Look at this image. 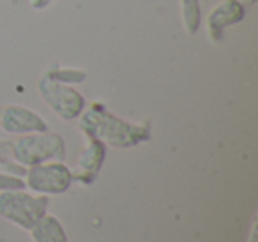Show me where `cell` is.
<instances>
[{"label":"cell","mask_w":258,"mask_h":242,"mask_svg":"<svg viewBox=\"0 0 258 242\" xmlns=\"http://www.w3.org/2000/svg\"><path fill=\"white\" fill-rule=\"evenodd\" d=\"M80 128L87 136H92L113 147H133L137 143L149 140V124H129L122 118L111 115L103 104L94 103L83 113Z\"/></svg>","instance_id":"cell-1"},{"label":"cell","mask_w":258,"mask_h":242,"mask_svg":"<svg viewBox=\"0 0 258 242\" xmlns=\"http://www.w3.org/2000/svg\"><path fill=\"white\" fill-rule=\"evenodd\" d=\"M48 200L43 196H32L23 191H6L0 195V216L23 228H32L44 216Z\"/></svg>","instance_id":"cell-2"},{"label":"cell","mask_w":258,"mask_h":242,"mask_svg":"<svg viewBox=\"0 0 258 242\" xmlns=\"http://www.w3.org/2000/svg\"><path fill=\"white\" fill-rule=\"evenodd\" d=\"M13 152L18 163L22 164H39L46 159H64L66 149L64 140L55 133L43 135H27L22 136L18 142L13 145Z\"/></svg>","instance_id":"cell-3"},{"label":"cell","mask_w":258,"mask_h":242,"mask_svg":"<svg viewBox=\"0 0 258 242\" xmlns=\"http://www.w3.org/2000/svg\"><path fill=\"white\" fill-rule=\"evenodd\" d=\"M39 92L43 96V99L48 103V106L58 115V117L71 120V118L78 117L80 111L85 106V99L82 97V94L76 92L75 89L64 85V82L50 78L48 75H44L39 80Z\"/></svg>","instance_id":"cell-4"},{"label":"cell","mask_w":258,"mask_h":242,"mask_svg":"<svg viewBox=\"0 0 258 242\" xmlns=\"http://www.w3.org/2000/svg\"><path fill=\"white\" fill-rule=\"evenodd\" d=\"M73 173L69 168L62 163H48V164H32L27 184L30 189L37 193H64L71 186Z\"/></svg>","instance_id":"cell-5"},{"label":"cell","mask_w":258,"mask_h":242,"mask_svg":"<svg viewBox=\"0 0 258 242\" xmlns=\"http://www.w3.org/2000/svg\"><path fill=\"white\" fill-rule=\"evenodd\" d=\"M244 16H246V9H244V6L240 4L239 0H221V2L209 13L207 20H205V25H207V32H209L211 41L219 43L226 27L242 22Z\"/></svg>","instance_id":"cell-6"},{"label":"cell","mask_w":258,"mask_h":242,"mask_svg":"<svg viewBox=\"0 0 258 242\" xmlns=\"http://www.w3.org/2000/svg\"><path fill=\"white\" fill-rule=\"evenodd\" d=\"M0 128L6 133L13 135H22V133H43L48 131V126L37 113L30 111L25 106L11 104L2 111L0 118Z\"/></svg>","instance_id":"cell-7"},{"label":"cell","mask_w":258,"mask_h":242,"mask_svg":"<svg viewBox=\"0 0 258 242\" xmlns=\"http://www.w3.org/2000/svg\"><path fill=\"white\" fill-rule=\"evenodd\" d=\"M87 138H89V145L80 154L78 163H76V171L73 175V178H76L80 182H85V184H90L96 178L97 171L101 168V163L104 159V145L97 138H92V136H87Z\"/></svg>","instance_id":"cell-8"},{"label":"cell","mask_w":258,"mask_h":242,"mask_svg":"<svg viewBox=\"0 0 258 242\" xmlns=\"http://www.w3.org/2000/svg\"><path fill=\"white\" fill-rule=\"evenodd\" d=\"M32 237L36 242H68L60 223L53 216H43L32 226Z\"/></svg>","instance_id":"cell-9"},{"label":"cell","mask_w":258,"mask_h":242,"mask_svg":"<svg viewBox=\"0 0 258 242\" xmlns=\"http://www.w3.org/2000/svg\"><path fill=\"white\" fill-rule=\"evenodd\" d=\"M182 22L187 34H197L200 29V0H180Z\"/></svg>","instance_id":"cell-10"},{"label":"cell","mask_w":258,"mask_h":242,"mask_svg":"<svg viewBox=\"0 0 258 242\" xmlns=\"http://www.w3.org/2000/svg\"><path fill=\"white\" fill-rule=\"evenodd\" d=\"M46 75L53 80H58V82H68V83H80V82L85 80V73L75 71V69H50Z\"/></svg>","instance_id":"cell-11"},{"label":"cell","mask_w":258,"mask_h":242,"mask_svg":"<svg viewBox=\"0 0 258 242\" xmlns=\"http://www.w3.org/2000/svg\"><path fill=\"white\" fill-rule=\"evenodd\" d=\"M23 180L16 177H9V175H2L0 173V191H11V189H22L23 188Z\"/></svg>","instance_id":"cell-12"},{"label":"cell","mask_w":258,"mask_h":242,"mask_svg":"<svg viewBox=\"0 0 258 242\" xmlns=\"http://www.w3.org/2000/svg\"><path fill=\"white\" fill-rule=\"evenodd\" d=\"M50 2H51V0H30L32 8L37 9V11H39V9H43V8H46V6L50 4Z\"/></svg>","instance_id":"cell-13"},{"label":"cell","mask_w":258,"mask_h":242,"mask_svg":"<svg viewBox=\"0 0 258 242\" xmlns=\"http://www.w3.org/2000/svg\"><path fill=\"white\" fill-rule=\"evenodd\" d=\"M0 157H2V156H0Z\"/></svg>","instance_id":"cell-14"}]
</instances>
